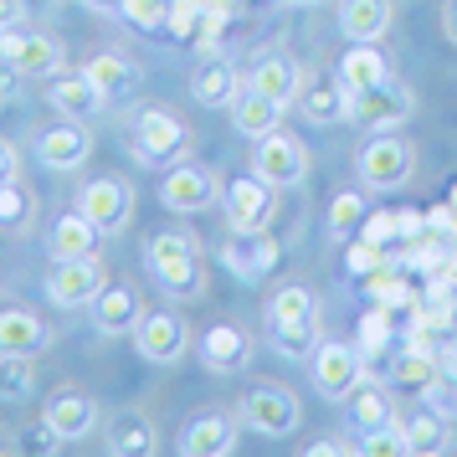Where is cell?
<instances>
[{
	"instance_id": "6da1fadb",
	"label": "cell",
	"mask_w": 457,
	"mask_h": 457,
	"mask_svg": "<svg viewBox=\"0 0 457 457\" xmlns=\"http://www.w3.org/2000/svg\"><path fill=\"white\" fill-rule=\"evenodd\" d=\"M145 268L154 272L160 293L170 298H201V247L186 231H160L145 247Z\"/></svg>"
},
{
	"instance_id": "7a4b0ae2",
	"label": "cell",
	"mask_w": 457,
	"mask_h": 457,
	"mask_svg": "<svg viewBox=\"0 0 457 457\" xmlns=\"http://www.w3.org/2000/svg\"><path fill=\"white\" fill-rule=\"evenodd\" d=\"M129 149H134L139 165H175V160H186V149H190V129L170 108H145L129 124Z\"/></svg>"
},
{
	"instance_id": "3957f363",
	"label": "cell",
	"mask_w": 457,
	"mask_h": 457,
	"mask_svg": "<svg viewBox=\"0 0 457 457\" xmlns=\"http://www.w3.org/2000/svg\"><path fill=\"white\" fill-rule=\"evenodd\" d=\"M411 170H416V154H411L406 139H395V129H391V134L365 139L360 154H354V175H360V186H370V190L406 186V180H411Z\"/></svg>"
},
{
	"instance_id": "277c9868",
	"label": "cell",
	"mask_w": 457,
	"mask_h": 457,
	"mask_svg": "<svg viewBox=\"0 0 457 457\" xmlns=\"http://www.w3.org/2000/svg\"><path fill=\"white\" fill-rule=\"evenodd\" d=\"M411 87L395 83V78H386V83L365 87V93H350V104H345V119L350 124H365L370 134H391V129H401L406 119H411Z\"/></svg>"
},
{
	"instance_id": "5b68a950",
	"label": "cell",
	"mask_w": 457,
	"mask_h": 457,
	"mask_svg": "<svg viewBox=\"0 0 457 457\" xmlns=\"http://www.w3.org/2000/svg\"><path fill=\"white\" fill-rule=\"evenodd\" d=\"M252 175H262L272 190H293L309 180V149L298 134L288 129H272L257 139V154H252Z\"/></svg>"
},
{
	"instance_id": "8992f818",
	"label": "cell",
	"mask_w": 457,
	"mask_h": 457,
	"mask_svg": "<svg viewBox=\"0 0 457 457\" xmlns=\"http://www.w3.org/2000/svg\"><path fill=\"white\" fill-rule=\"evenodd\" d=\"M108 288V272L98 257H72V262H52L46 272V298L57 309H93V298Z\"/></svg>"
},
{
	"instance_id": "52a82bcc",
	"label": "cell",
	"mask_w": 457,
	"mask_h": 457,
	"mask_svg": "<svg viewBox=\"0 0 457 457\" xmlns=\"http://www.w3.org/2000/svg\"><path fill=\"white\" fill-rule=\"evenodd\" d=\"M78 211H83L104 237H113V231H124L129 221H134V186L119 180V175H98V180H87L83 186Z\"/></svg>"
},
{
	"instance_id": "ba28073f",
	"label": "cell",
	"mask_w": 457,
	"mask_h": 457,
	"mask_svg": "<svg viewBox=\"0 0 457 457\" xmlns=\"http://www.w3.org/2000/svg\"><path fill=\"white\" fill-rule=\"evenodd\" d=\"M221 211H227L231 231H268V221L278 216V201H272V186L262 175H237L221 190Z\"/></svg>"
},
{
	"instance_id": "9c48e42d",
	"label": "cell",
	"mask_w": 457,
	"mask_h": 457,
	"mask_svg": "<svg viewBox=\"0 0 457 457\" xmlns=\"http://www.w3.org/2000/svg\"><path fill=\"white\" fill-rule=\"evenodd\" d=\"M313 370V386H319V395H329V401H339V395H354V386L365 380V354L354 350V345H324L319 339V350H313L309 360Z\"/></svg>"
},
{
	"instance_id": "30bf717a",
	"label": "cell",
	"mask_w": 457,
	"mask_h": 457,
	"mask_svg": "<svg viewBox=\"0 0 457 457\" xmlns=\"http://www.w3.org/2000/svg\"><path fill=\"white\" fill-rule=\"evenodd\" d=\"M242 421L262 436H293L298 421H303V411H298V395L293 391H283V386H257L242 401Z\"/></svg>"
},
{
	"instance_id": "8fae6325",
	"label": "cell",
	"mask_w": 457,
	"mask_h": 457,
	"mask_svg": "<svg viewBox=\"0 0 457 457\" xmlns=\"http://www.w3.org/2000/svg\"><path fill=\"white\" fill-rule=\"evenodd\" d=\"M134 350L145 354L149 365H175L180 354L190 350V329L180 313H139V324H134Z\"/></svg>"
},
{
	"instance_id": "7c38bea8",
	"label": "cell",
	"mask_w": 457,
	"mask_h": 457,
	"mask_svg": "<svg viewBox=\"0 0 457 457\" xmlns=\"http://www.w3.org/2000/svg\"><path fill=\"white\" fill-rule=\"evenodd\" d=\"M87 154H93V134H87L83 119H67V124H52V129L37 134V160H42L46 170H57V175L83 170Z\"/></svg>"
},
{
	"instance_id": "4fadbf2b",
	"label": "cell",
	"mask_w": 457,
	"mask_h": 457,
	"mask_svg": "<svg viewBox=\"0 0 457 457\" xmlns=\"http://www.w3.org/2000/svg\"><path fill=\"white\" fill-rule=\"evenodd\" d=\"M160 201H165V211H175V216H195V211H206L211 201H216V175L201 165H175L165 170V180H160Z\"/></svg>"
},
{
	"instance_id": "5bb4252c",
	"label": "cell",
	"mask_w": 457,
	"mask_h": 457,
	"mask_svg": "<svg viewBox=\"0 0 457 457\" xmlns=\"http://www.w3.org/2000/svg\"><path fill=\"white\" fill-rule=\"evenodd\" d=\"M46 104L57 108L62 119H93L108 98H104V87L87 78V67L83 72H62V67H57L52 83H46Z\"/></svg>"
},
{
	"instance_id": "9a60e30c",
	"label": "cell",
	"mask_w": 457,
	"mask_h": 457,
	"mask_svg": "<svg viewBox=\"0 0 457 457\" xmlns=\"http://www.w3.org/2000/svg\"><path fill=\"white\" fill-rule=\"evenodd\" d=\"M221 262H227L242 283H257L278 268V242L268 231H231V242L221 247Z\"/></svg>"
},
{
	"instance_id": "2e32d148",
	"label": "cell",
	"mask_w": 457,
	"mask_h": 457,
	"mask_svg": "<svg viewBox=\"0 0 457 457\" xmlns=\"http://www.w3.org/2000/svg\"><path fill=\"white\" fill-rule=\"evenodd\" d=\"M98 237L104 231L87 221L83 211H67L52 221V237H46V252H52V262H72V257H98Z\"/></svg>"
},
{
	"instance_id": "e0dca14e",
	"label": "cell",
	"mask_w": 457,
	"mask_h": 457,
	"mask_svg": "<svg viewBox=\"0 0 457 457\" xmlns=\"http://www.w3.org/2000/svg\"><path fill=\"white\" fill-rule=\"evenodd\" d=\"M46 421L57 427L62 442H78V436H87L93 427H98V401L83 395V391H57L52 401H46Z\"/></svg>"
},
{
	"instance_id": "ac0fdd59",
	"label": "cell",
	"mask_w": 457,
	"mask_h": 457,
	"mask_svg": "<svg viewBox=\"0 0 457 457\" xmlns=\"http://www.w3.org/2000/svg\"><path fill=\"white\" fill-rule=\"evenodd\" d=\"M139 293L129 288V283H108L98 298H93V324H98V334H134V324H139Z\"/></svg>"
},
{
	"instance_id": "d6986e66",
	"label": "cell",
	"mask_w": 457,
	"mask_h": 457,
	"mask_svg": "<svg viewBox=\"0 0 457 457\" xmlns=\"http://www.w3.org/2000/svg\"><path fill=\"white\" fill-rule=\"evenodd\" d=\"M278 119H283V104H272L268 93H257L252 83L231 98V129L247 134V139H262V134H272V129H283Z\"/></svg>"
},
{
	"instance_id": "ffe728a7",
	"label": "cell",
	"mask_w": 457,
	"mask_h": 457,
	"mask_svg": "<svg viewBox=\"0 0 457 457\" xmlns=\"http://www.w3.org/2000/svg\"><path fill=\"white\" fill-rule=\"evenodd\" d=\"M391 78V62L380 57V42H350V52L339 57V83L345 93H365V87L386 83Z\"/></svg>"
},
{
	"instance_id": "44dd1931",
	"label": "cell",
	"mask_w": 457,
	"mask_h": 457,
	"mask_svg": "<svg viewBox=\"0 0 457 457\" xmlns=\"http://www.w3.org/2000/svg\"><path fill=\"white\" fill-rule=\"evenodd\" d=\"M237 447V421L231 416H195L180 432V453L186 457H221Z\"/></svg>"
},
{
	"instance_id": "7402d4cb",
	"label": "cell",
	"mask_w": 457,
	"mask_h": 457,
	"mask_svg": "<svg viewBox=\"0 0 457 457\" xmlns=\"http://www.w3.org/2000/svg\"><path fill=\"white\" fill-rule=\"evenodd\" d=\"M391 0H345L339 5V31L350 42H380L391 31Z\"/></svg>"
},
{
	"instance_id": "603a6c76",
	"label": "cell",
	"mask_w": 457,
	"mask_h": 457,
	"mask_svg": "<svg viewBox=\"0 0 457 457\" xmlns=\"http://www.w3.org/2000/svg\"><path fill=\"white\" fill-rule=\"evenodd\" d=\"M190 93H195V104H206V108H231V98L242 93V83H237V67H231L227 57H216V52H211L206 62L195 67Z\"/></svg>"
},
{
	"instance_id": "cb8c5ba5",
	"label": "cell",
	"mask_w": 457,
	"mask_h": 457,
	"mask_svg": "<svg viewBox=\"0 0 457 457\" xmlns=\"http://www.w3.org/2000/svg\"><path fill=\"white\" fill-rule=\"evenodd\" d=\"M46 339L52 329L31 309H0V354H37L46 350Z\"/></svg>"
},
{
	"instance_id": "d4e9b609",
	"label": "cell",
	"mask_w": 457,
	"mask_h": 457,
	"mask_svg": "<svg viewBox=\"0 0 457 457\" xmlns=\"http://www.w3.org/2000/svg\"><path fill=\"white\" fill-rule=\"evenodd\" d=\"M365 293H370V303L380 309H416V293L406 283V262H380V268L365 272Z\"/></svg>"
},
{
	"instance_id": "484cf974",
	"label": "cell",
	"mask_w": 457,
	"mask_h": 457,
	"mask_svg": "<svg viewBox=\"0 0 457 457\" xmlns=\"http://www.w3.org/2000/svg\"><path fill=\"white\" fill-rule=\"evenodd\" d=\"M87 78L104 87L108 104H119V98H129V93L139 87V67L129 62V57H119V52H98V57L87 62Z\"/></svg>"
},
{
	"instance_id": "4316f807",
	"label": "cell",
	"mask_w": 457,
	"mask_h": 457,
	"mask_svg": "<svg viewBox=\"0 0 457 457\" xmlns=\"http://www.w3.org/2000/svg\"><path fill=\"white\" fill-rule=\"evenodd\" d=\"M257 93H268L272 104H298V93H303V83H298V67L288 62V57H268V62H257L252 67V78H247Z\"/></svg>"
},
{
	"instance_id": "83f0119b",
	"label": "cell",
	"mask_w": 457,
	"mask_h": 457,
	"mask_svg": "<svg viewBox=\"0 0 457 457\" xmlns=\"http://www.w3.org/2000/svg\"><path fill=\"white\" fill-rule=\"evenodd\" d=\"M298 104H303V119H309V124H334V119H345L350 93H345L339 78H313V83L298 93Z\"/></svg>"
},
{
	"instance_id": "f1b7e54d",
	"label": "cell",
	"mask_w": 457,
	"mask_h": 457,
	"mask_svg": "<svg viewBox=\"0 0 457 457\" xmlns=\"http://www.w3.org/2000/svg\"><path fill=\"white\" fill-rule=\"evenodd\" d=\"M201 360H206V370H237V365L247 360V334L237 329V324H216V329H206V339H201Z\"/></svg>"
},
{
	"instance_id": "f546056e",
	"label": "cell",
	"mask_w": 457,
	"mask_h": 457,
	"mask_svg": "<svg viewBox=\"0 0 457 457\" xmlns=\"http://www.w3.org/2000/svg\"><path fill=\"white\" fill-rule=\"evenodd\" d=\"M108 453H119V457L154 453V421H149V416H139V411L113 416V427H108Z\"/></svg>"
},
{
	"instance_id": "4dcf8cb0",
	"label": "cell",
	"mask_w": 457,
	"mask_h": 457,
	"mask_svg": "<svg viewBox=\"0 0 457 457\" xmlns=\"http://www.w3.org/2000/svg\"><path fill=\"white\" fill-rule=\"evenodd\" d=\"M391 380L406 386V391H432L436 380H442V365H436V354L406 350V345H401V354L391 360Z\"/></svg>"
},
{
	"instance_id": "1f68e13d",
	"label": "cell",
	"mask_w": 457,
	"mask_h": 457,
	"mask_svg": "<svg viewBox=\"0 0 457 457\" xmlns=\"http://www.w3.org/2000/svg\"><path fill=\"white\" fill-rule=\"evenodd\" d=\"M395 339V324H391V309H365L360 313V329H354V350L365 354V360H375V354H386Z\"/></svg>"
},
{
	"instance_id": "d6a6232c",
	"label": "cell",
	"mask_w": 457,
	"mask_h": 457,
	"mask_svg": "<svg viewBox=\"0 0 457 457\" xmlns=\"http://www.w3.org/2000/svg\"><path fill=\"white\" fill-rule=\"evenodd\" d=\"M272 329V350L288 354V360H313L319 350V324L313 319H298V324H268Z\"/></svg>"
},
{
	"instance_id": "836d02e7",
	"label": "cell",
	"mask_w": 457,
	"mask_h": 457,
	"mask_svg": "<svg viewBox=\"0 0 457 457\" xmlns=\"http://www.w3.org/2000/svg\"><path fill=\"white\" fill-rule=\"evenodd\" d=\"M31 391H37L31 354H0V401H31Z\"/></svg>"
},
{
	"instance_id": "e575fe53",
	"label": "cell",
	"mask_w": 457,
	"mask_h": 457,
	"mask_svg": "<svg viewBox=\"0 0 457 457\" xmlns=\"http://www.w3.org/2000/svg\"><path fill=\"white\" fill-rule=\"evenodd\" d=\"M37 221V195L16 180H5L0 186V231H26Z\"/></svg>"
},
{
	"instance_id": "d590c367",
	"label": "cell",
	"mask_w": 457,
	"mask_h": 457,
	"mask_svg": "<svg viewBox=\"0 0 457 457\" xmlns=\"http://www.w3.org/2000/svg\"><path fill=\"white\" fill-rule=\"evenodd\" d=\"M401 432L411 442V453H442V447H447L442 411H411V421H401Z\"/></svg>"
},
{
	"instance_id": "8d00e7d4",
	"label": "cell",
	"mask_w": 457,
	"mask_h": 457,
	"mask_svg": "<svg viewBox=\"0 0 457 457\" xmlns=\"http://www.w3.org/2000/svg\"><path fill=\"white\" fill-rule=\"evenodd\" d=\"M313 293L309 288H298V283H288V288H278L272 293V303H268V324H298V319H313Z\"/></svg>"
},
{
	"instance_id": "74e56055",
	"label": "cell",
	"mask_w": 457,
	"mask_h": 457,
	"mask_svg": "<svg viewBox=\"0 0 457 457\" xmlns=\"http://www.w3.org/2000/svg\"><path fill=\"white\" fill-rule=\"evenodd\" d=\"M350 416H354V427H360V432H375V427H386V421H391V401H386L380 391H360V386H354Z\"/></svg>"
},
{
	"instance_id": "f35d334b",
	"label": "cell",
	"mask_w": 457,
	"mask_h": 457,
	"mask_svg": "<svg viewBox=\"0 0 457 457\" xmlns=\"http://www.w3.org/2000/svg\"><path fill=\"white\" fill-rule=\"evenodd\" d=\"M360 221H365V195L360 190H345V195L329 201V237H350Z\"/></svg>"
},
{
	"instance_id": "ab89813d",
	"label": "cell",
	"mask_w": 457,
	"mask_h": 457,
	"mask_svg": "<svg viewBox=\"0 0 457 457\" xmlns=\"http://www.w3.org/2000/svg\"><path fill=\"white\" fill-rule=\"evenodd\" d=\"M119 16L139 31H154L170 21V0H119Z\"/></svg>"
},
{
	"instance_id": "60d3db41",
	"label": "cell",
	"mask_w": 457,
	"mask_h": 457,
	"mask_svg": "<svg viewBox=\"0 0 457 457\" xmlns=\"http://www.w3.org/2000/svg\"><path fill=\"white\" fill-rule=\"evenodd\" d=\"M360 453H370V457H401V453H411V442H406V432H401L395 421H386V427L365 432V447H360Z\"/></svg>"
},
{
	"instance_id": "b9f144b4",
	"label": "cell",
	"mask_w": 457,
	"mask_h": 457,
	"mask_svg": "<svg viewBox=\"0 0 457 457\" xmlns=\"http://www.w3.org/2000/svg\"><path fill=\"white\" fill-rule=\"evenodd\" d=\"M380 262H386V247H375V242H365V237L350 242V252H345V272H350V278H365V272L380 268Z\"/></svg>"
},
{
	"instance_id": "7bdbcfd3",
	"label": "cell",
	"mask_w": 457,
	"mask_h": 457,
	"mask_svg": "<svg viewBox=\"0 0 457 457\" xmlns=\"http://www.w3.org/2000/svg\"><path fill=\"white\" fill-rule=\"evenodd\" d=\"M360 237H365V242H375V247L401 242V237H395V211H375V216H365V221H360Z\"/></svg>"
},
{
	"instance_id": "ee69618b",
	"label": "cell",
	"mask_w": 457,
	"mask_h": 457,
	"mask_svg": "<svg viewBox=\"0 0 457 457\" xmlns=\"http://www.w3.org/2000/svg\"><path fill=\"white\" fill-rule=\"evenodd\" d=\"M21 442H26V453H57V442H62V436H57V427L42 416V427H26Z\"/></svg>"
},
{
	"instance_id": "f6af8a7d",
	"label": "cell",
	"mask_w": 457,
	"mask_h": 457,
	"mask_svg": "<svg viewBox=\"0 0 457 457\" xmlns=\"http://www.w3.org/2000/svg\"><path fill=\"white\" fill-rule=\"evenodd\" d=\"M395 237H401V242H416V237H427V216H421V211H395Z\"/></svg>"
},
{
	"instance_id": "bcb514c9",
	"label": "cell",
	"mask_w": 457,
	"mask_h": 457,
	"mask_svg": "<svg viewBox=\"0 0 457 457\" xmlns=\"http://www.w3.org/2000/svg\"><path fill=\"white\" fill-rule=\"evenodd\" d=\"M16 170H21V154H16L11 139H0V186H5V180H16Z\"/></svg>"
},
{
	"instance_id": "7dc6e473",
	"label": "cell",
	"mask_w": 457,
	"mask_h": 457,
	"mask_svg": "<svg viewBox=\"0 0 457 457\" xmlns=\"http://www.w3.org/2000/svg\"><path fill=\"white\" fill-rule=\"evenodd\" d=\"M26 21V5L21 0H0V31H16Z\"/></svg>"
},
{
	"instance_id": "c3c4849f",
	"label": "cell",
	"mask_w": 457,
	"mask_h": 457,
	"mask_svg": "<svg viewBox=\"0 0 457 457\" xmlns=\"http://www.w3.org/2000/svg\"><path fill=\"white\" fill-rule=\"evenodd\" d=\"M436 365H442V375H447V380L457 386V334H453V345H447V350L436 354Z\"/></svg>"
},
{
	"instance_id": "681fc988",
	"label": "cell",
	"mask_w": 457,
	"mask_h": 457,
	"mask_svg": "<svg viewBox=\"0 0 457 457\" xmlns=\"http://www.w3.org/2000/svg\"><path fill=\"white\" fill-rule=\"evenodd\" d=\"M442 37L457 46V0H447V5H442Z\"/></svg>"
},
{
	"instance_id": "f907efd6",
	"label": "cell",
	"mask_w": 457,
	"mask_h": 457,
	"mask_svg": "<svg viewBox=\"0 0 457 457\" xmlns=\"http://www.w3.org/2000/svg\"><path fill=\"white\" fill-rule=\"evenodd\" d=\"M303 453H309V457H339V453H350V447H345V442H329V436H324V442H313V447H303Z\"/></svg>"
},
{
	"instance_id": "816d5d0a",
	"label": "cell",
	"mask_w": 457,
	"mask_h": 457,
	"mask_svg": "<svg viewBox=\"0 0 457 457\" xmlns=\"http://www.w3.org/2000/svg\"><path fill=\"white\" fill-rule=\"evenodd\" d=\"M201 11H237V0H195Z\"/></svg>"
},
{
	"instance_id": "f5cc1de1",
	"label": "cell",
	"mask_w": 457,
	"mask_h": 457,
	"mask_svg": "<svg viewBox=\"0 0 457 457\" xmlns=\"http://www.w3.org/2000/svg\"><path fill=\"white\" fill-rule=\"evenodd\" d=\"M93 11H119V0H87Z\"/></svg>"
},
{
	"instance_id": "db71d44e",
	"label": "cell",
	"mask_w": 457,
	"mask_h": 457,
	"mask_svg": "<svg viewBox=\"0 0 457 457\" xmlns=\"http://www.w3.org/2000/svg\"><path fill=\"white\" fill-rule=\"evenodd\" d=\"M288 5H319V0H288Z\"/></svg>"
},
{
	"instance_id": "11a10c76",
	"label": "cell",
	"mask_w": 457,
	"mask_h": 457,
	"mask_svg": "<svg viewBox=\"0 0 457 457\" xmlns=\"http://www.w3.org/2000/svg\"><path fill=\"white\" fill-rule=\"evenodd\" d=\"M453 206H457V186H453Z\"/></svg>"
},
{
	"instance_id": "9f6ffc18",
	"label": "cell",
	"mask_w": 457,
	"mask_h": 457,
	"mask_svg": "<svg viewBox=\"0 0 457 457\" xmlns=\"http://www.w3.org/2000/svg\"><path fill=\"white\" fill-rule=\"evenodd\" d=\"M170 5H180V0H170Z\"/></svg>"
},
{
	"instance_id": "6f0895ef",
	"label": "cell",
	"mask_w": 457,
	"mask_h": 457,
	"mask_svg": "<svg viewBox=\"0 0 457 457\" xmlns=\"http://www.w3.org/2000/svg\"><path fill=\"white\" fill-rule=\"evenodd\" d=\"M453 334H457V329H453Z\"/></svg>"
}]
</instances>
